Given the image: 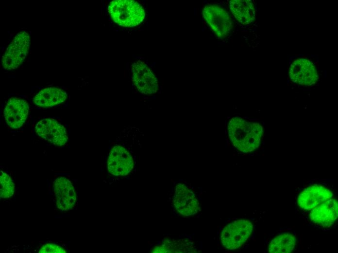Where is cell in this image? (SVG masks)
I'll return each mask as SVG.
<instances>
[{"label":"cell","instance_id":"cell-1","mask_svg":"<svg viewBox=\"0 0 338 253\" xmlns=\"http://www.w3.org/2000/svg\"><path fill=\"white\" fill-rule=\"evenodd\" d=\"M228 129L233 145L239 151L251 152L259 146L263 134V127L259 124L248 122L240 117L233 118Z\"/></svg>","mask_w":338,"mask_h":253},{"label":"cell","instance_id":"cell-2","mask_svg":"<svg viewBox=\"0 0 338 253\" xmlns=\"http://www.w3.org/2000/svg\"><path fill=\"white\" fill-rule=\"evenodd\" d=\"M253 230V225L250 220H235L222 229L220 237L221 243L226 249L235 250L249 239Z\"/></svg>","mask_w":338,"mask_h":253},{"label":"cell","instance_id":"cell-3","mask_svg":"<svg viewBox=\"0 0 338 253\" xmlns=\"http://www.w3.org/2000/svg\"><path fill=\"white\" fill-rule=\"evenodd\" d=\"M30 38L25 31L18 33L7 47L2 57V64L6 70L19 67L25 59L29 50Z\"/></svg>","mask_w":338,"mask_h":253},{"label":"cell","instance_id":"cell-4","mask_svg":"<svg viewBox=\"0 0 338 253\" xmlns=\"http://www.w3.org/2000/svg\"><path fill=\"white\" fill-rule=\"evenodd\" d=\"M203 16L218 38L223 39L230 35L232 28V19L223 8L215 4L207 5L203 8Z\"/></svg>","mask_w":338,"mask_h":253},{"label":"cell","instance_id":"cell-5","mask_svg":"<svg viewBox=\"0 0 338 253\" xmlns=\"http://www.w3.org/2000/svg\"><path fill=\"white\" fill-rule=\"evenodd\" d=\"M172 203L176 211L184 216H191L200 211V203L191 187L179 183L175 187Z\"/></svg>","mask_w":338,"mask_h":253},{"label":"cell","instance_id":"cell-6","mask_svg":"<svg viewBox=\"0 0 338 253\" xmlns=\"http://www.w3.org/2000/svg\"><path fill=\"white\" fill-rule=\"evenodd\" d=\"M289 76L293 83L303 86H312L318 79L316 66L311 61L304 58L297 59L291 64Z\"/></svg>","mask_w":338,"mask_h":253},{"label":"cell","instance_id":"cell-7","mask_svg":"<svg viewBox=\"0 0 338 253\" xmlns=\"http://www.w3.org/2000/svg\"><path fill=\"white\" fill-rule=\"evenodd\" d=\"M35 130L38 136L58 146L65 145L68 139L64 126L53 118L40 120Z\"/></svg>","mask_w":338,"mask_h":253},{"label":"cell","instance_id":"cell-8","mask_svg":"<svg viewBox=\"0 0 338 253\" xmlns=\"http://www.w3.org/2000/svg\"><path fill=\"white\" fill-rule=\"evenodd\" d=\"M133 160L130 153L123 147H113L107 160L108 172L114 176H125L133 168Z\"/></svg>","mask_w":338,"mask_h":253},{"label":"cell","instance_id":"cell-9","mask_svg":"<svg viewBox=\"0 0 338 253\" xmlns=\"http://www.w3.org/2000/svg\"><path fill=\"white\" fill-rule=\"evenodd\" d=\"M53 187L57 207L64 211L73 209L76 201V195L70 181L65 177H59L54 181Z\"/></svg>","mask_w":338,"mask_h":253},{"label":"cell","instance_id":"cell-10","mask_svg":"<svg viewBox=\"0 0 338 253\" xmlns=\"http://www.w3.org/2000/svg\"><path fill=\"white\" fill-rule=\"evenodd\" d=\"M29 111L28 102L17 97H12L7 102L4 116L7 124L13 128L20 127L25 122Z\"/></svg>","mask_w":338,"mask_h":253},{"label":"cell","instance_id":"cell-11","mask_svg":"<svg viewBox=\"0 0 338 253\" xmlns=\"http://www.w3.org/2000/svg\"><path fill=\"white\" fill-rule=\"evenodd\" d=\"M332 197V192L327 188L315 184L305 188L299 195L297 201L300 208L310 210Z\"/></svg>","mask_w":338,"mask_h":253},{"label":"cell","instance_id":"cell-12","mask_svg":"<svg viewBox=\"0 0 338 253\" xmlns=\"http://www.w3.org/2000/svg\"><path fill=\"white\" fill-rule=\"evenodd\" d=\"M132 65L133 81L138 90L145 94H153L158 88L157 78L145 64Z\"/></svg>","mask_w":338,"mask_h":253},{"label":"cell","instance_id":"cell-13","mask_svg":"<svg viewBox=\"0 0 338 253\" xmlns=\"http://www.w3.org/2000/svg\"><path fill=\"white\" fill-rule=\"evenodd\" d=\"M338 215L337 201L335 199L325 200L311 209L309 218L315 224L329 227L336 221Z\"/></svg>","mask_w":338,"mask_h":253},{"label":"cell","instance_id":"cell-14","mask_svg":"<svg viewBox=\"0 0 338 253\" xmlns=\"http://www.w3.org/2000/svg\"><path fill=\"white\" fill-rule=\"evenodd\" d=\"M67 94L62 89L56 87L45 88L34 97V103L41 107H52L63 103Z\"/></svg>","mask_w":338,"mask_h":253},{"label":"cell","instance_id":"cell-15","mask_svg":"<svg viewBox=\"0 0 338 253\" xmlns=\"http://www.w3.org/2000/svg\"><path fill=\"white\" fill-rule=\"evenodd\" d=\"M229 7L236 19L243 24H249L255 19V10L252 0H232Z\"/></svg>","mask_w":338,"mask_h":253},{"label":"cell","instance_id":"cell-16","mask_svg":"<svg viewBox=\"0 0 338 253\" xmlns=\"http://www.w3.org/2000/svg\"><path fill=\"white\" fill-rule=\"evenodd\" d=\"M296 239L289 233H283L274 237L270 242L269 252L271 253H289L295 249Z\"/></svg>","mask_w":338,"mask_h":253},{"label":"cell","instance_id":"cell-17","mask_svg":"<svg viewBox=\"0 0 338 253\" xmlns=\"http://www.w3.org/2000/svg\"><path fill=\"white\" fill-rule=\"evenodd\" d=\"M169 241L164 242L161 245L156 246L152 251L153 253H186L195 252L193 250L194 247L190 241Z\"/></svg>","mask_w":338,"mask_h":253},{"label":"cell","instance_id":"cell-18","mask_svg":"<svg viewBox=\"0 0 338 253\" xmlns=\"http://www.w3.org/2000/svg\"><path fill=\"white\" fill-rule=\"evenodd\" d=\"M0 195L2 198L12 196L15 192V183L11 177L6 173L0 172Z\"/></svg>","mask_w":338,"mask_h":253},{"label":"cell","instance_id":"cell-19","mask_svg":"<svg viewBox=\"0 0 338 253\" xmlns=\"http://www.w3.org/2000/svg\"><path fill=\"white\" fill-rule=\"evenodd\" d=\"M40 253H66V251L61 246L55 243H48L44 245L39 250Z\"/></svg>","mask_w":338,"mask_h":253},{"label":"cell","instance_id":"cell-20","mask_svg":"<svg viewBox=\"0 0 338 253\" xmlns=\"http://www.w3.org/2000/svg\"><path fill=\"white\" fill-rule=\"evenodd\" d=\"M142 4H143V5L144 6L145 5V2H142Z\"/></svg>","mask_w":338,"mask_h":253},{"label":"cell","instance_id":"cell-21","mask_svg":"<svg viewBox=\"0 0 338 253\" xmlns=\"http://www.w3.org/2000/svg\"><path fill=\"white\" fill-rule=\"evenodd\" d=\"M138 1L139 2H140V3L141 2V1H140V0H138Z\"/></svg>","mask_w":338,"mask_h":253},{"label":"cell","instance_id":"cell-22","mask_svg":"<svg viewBox=\"0 0 338 253\" xmlns=\"http://www.w3.org/2000/svg\"><path fill=\"white\" fill-rule=\"evenodd\" d=\"M118 28H119V29H120V27H118Z\"/></svg>","mask_w":338,"mask_h":253},{"label":"cell","instance_id":"cell-23","mask_svg":"<svg viewBox=\"0 0 338 253\" xmlns=\"http://www.w3.org/2000/svg\"><path fill=\"white\" fill-rule=\"evenodd\" d=\"M141 31L140 30H139L138 31L139 32V31Z\"/></svg>","mask_w":338,"mask_h":253}]
</instances>
